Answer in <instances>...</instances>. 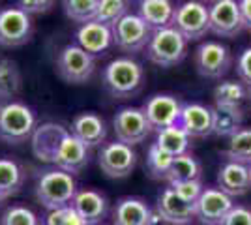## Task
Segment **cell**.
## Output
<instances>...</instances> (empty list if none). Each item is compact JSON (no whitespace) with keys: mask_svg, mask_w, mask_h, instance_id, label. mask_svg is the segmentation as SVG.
<instances>
[{"mask_svg":"<svg viewBox=\"0 0 251 225\" xmlns=\"http://www.w3.org/2000/svg\"><path fill=\"white\" fill-rule=\"evenodd\" d=\"M238 6H240L242 21H244L246 30H251V0H238Z\"/></svg>","mask_w":251,"mask_h":225,"instance_id":"41","label":"cell"},{"mask_svg":"<svg viewBox=\"0 0 251 225\" xmlns=\"http://www.w3.org/2000/svg\"><path fill=\"white\" fill-rule=\"evenodd\" d=\"M156 214L165 224L186 225L191 224V220L195 218V204L186 203L184 199L178 197L171 186H167L157 195Z\"/></svg>","mask_w":251,"mask_h":225,"instance_id":"16","label":"cell"},{"mask_svg":"<svg viewBox=\"0 0 251 225\" xmlns=\"http://www.w3.org/2000/svg\"><path fill=\"white\" fill-rule=\"evenodd\" d=\"M0 225H43L38 214L25 204H11L0 216Z\"/></svg>","mask_w":251,"mask_h":225,"instance_id":"33","label":"cell"},{"mask_svg":"<svg viewBox=\"0 0 251 225\" xmlns=\"http://www.w3.org/2000/svg\"><path fill=\"white\" fill-rule=\"evenodd\" d=\"M182 105L184 103L173 94H156V96L148 98L143 111L152 129L157 133L159 129L176 126L180 120V113H182Z\"/></svg>","mask_w":251,"mask_h":225,"instance_id":"14","label":"cell"},{"mask_svg":"<svg viewBox=\"0 0 251 225\" xmlns=\"http://www.w3.org/2000/svg\"><path fill=\"white\" fill-rule=\"evenodd\" d=\"M4 199H6V197H4L2 193H0V204H2V201H4Z\"/></svg>","mask_w":251,"mask_h":225,"instance_id":"43","label":"cell"},{"mask_svg":"<svg viewBox=\"0 0 251 225\" xmlns=\"http://www.w3.org/2000/svg\"><path fill=\"white\" fill-rule=\"evenodd\" d=\"M0 10H2V8H0Z\"/></svg>","mask_w":251,"mask_h":225,"instance_id":"46","label":"cell"},{"mask_svg":"<svg viewBox=\"0 0 251 225\" xmlns=\"http://www.w3.org/2000/svg\"><path fill=\"white\" fill-rule=\"evenodd\" d=\"M113 128H115L116 141L126 143L129 147L143 143L154 131L145 111L141 107L118 109L115 118H113Z\"/></svg>","mask_w":251,"mask_h":225,"instance_id":"11","label":"cell"},{"mask_svg":"<svg viewBox=\"0 0 251 225\" xmlns=\"http://www.w3.org/2000/svg\"><path fill=\"white\" fill-rule=\"evenodd\" d=\"M98 165L109 178H126L135 169L137 152L133 147L120 141L105 143L98 152Z\"/></svg>","mask_w":251,"mask_h":225,"instance_id":"10","label":"cell"},{"mask_svg":"<svg viewBox=\"0 0 251 225\" xmlns=\"http://www.w3.org/2000/svg\"><path fill=\"white\" fill-rule=\"evenodd\" d=\"M176 6L171 0H141L139 15L152 30H159L173 25Z\"/></svg>","mask_w":251,"mask_h":225,"instance_id":"25","label":"cell"},{"mask_svg":"<svg viewBox=\"0 0 251 225\" xmlns=\"http://www.w3.org/2000/svg\"><path fill=\"white\" fill-rule=\"evenodd\" d=\"M45 225H90L83 216L75 210L72 204L49 210V214L45 218Z\"/></svg>","mask_w":251,"mask_h":225,"instance_id":"36","label":"cell"},{"mask_svg":"<svg viewBox=\"0 0 251 225\" xmlns=\"http://www.w3.org/2000/svg\"><path fill=\"white\" fill-rule=\"evenodd\" d=\"M34 34L32 15L23 11L19 6H10L0 10V45L6 49H15L30 42Z\"/></svg>","mask_w":251,"mask_h":225,"instance_id":"9","label":"cell"},{"mask_svg":"<svg viewBox=\"0 0 251 225\" xmlns=\"http://www.w3.org/2000/svg\"><path fill=\"white\" fill-rule=\"evenodd\" d=\"M186 225H193V224H186Z\"/></svg>","mask_w":251,"mask_h":225,"instance_id":"45","label":"cell"},{"mask_svg":"<svg viewBox=\"0 0 251 225\" xmlns=\"http://www.w3.org/2000/svg\"><path fill=\"white\" fill-rule=\"evenodd\" d=\"M188 54V40L175 26H165L152 32L147 45V56L159 68H173L180 64Z\"/></svg>","mask_w":251,"mask_h":225,"instance_id":"3","label":"cell"},{"mask_svg":"<svg viewBox=\"0 0 251 225\" xmlns=\"http://www.w3.org/2000/svg\"><path fill=\"white\" fill-rule=\"evenodd\" d=\"M157 222L156 210L139 197H122L113 210L115 225H156Z\"/></svg>","mask_w":251,"mask_h":225,"instance_id":"17","label":"cell"},{"mask_svg":"<svg viewBox=\"0 0 251 225\" xmlns=\"http://www.w3.org/2000/svg\"><path fill=\"white\" fill-rule=\"evenodd\" d=\"M145 81L143 66L131 56H118L103 68L105 88L118 100L137 94Z\"/></svg>","mask_w":251,"mask_h":225,"instance_id":"1","label":"cell"},{"mask_svg":"<svg viewBox=\"0 0 251 225\" xmlns=\"http://www.w3.org/2000/svg\"><path fill=\"white\" fill-rule=\"evenodd\" d=\"M56 72L60 79L70 85H84L96 72V58L77 43H70L62 47L56 56Z\"/></svg>","mask_w":251,"mask_h":225,"instance_id":"5","label":"cell"},{"mask_svg":"<svg viewBox=\"0 0 251 225\" xmlns=\"http://www.w3.org/2000/svg\"><path fill=\"white\" fill-rule=\"evenodd\" d=\"M248 101H250V105H251V85L248 86Z\"/></svg>","mask_w":251,"mask_h":225,"instance_id":"42","label":"cell"},{"mask_svg":"<svg viewBox=\"0 0 251 225\" xmlns=\"http://www.w3.org/2000/svg\"><path fill=\"white\" fill-rule=\"evenodd\" d=\"M68 133H70V129L56 122H43L40 126H36L30 137L34 158H38L43 163H52L56 150Z\"/></svg>","mask_w":251,"mask_h":225,"instance_id":"15","label":"cell"},{"mask_svg":"<svg viewBox=\"0 0 251 225\" xmlns=\"http://www.w3.org/2000/svg\"><path fill=\"white\" fill-rule=\"evenodd\" d=\"M248 100V86L236 81H223L214 90V105H240Z\"/></svg>","mask_w":251,"mask_h":225,"instance_id":"30","label":"cell"},{"mask_svg":"<svg viewBox=\"0 0 251 225\" xmlns=\"http://www.w3.org/2000/svg\"><path fill=\"white\" fill-rule=\"evenodd\" d=\"M25 182V173L17 161L10 158H0V193L8 199L21 192Z\"/></svg>","mask_w":251,"mask_h":225,"instance_id":"26","label":"cell"},{"mask_svg":"<svg viewBox=\"0 0 251 225\" xmlns=\"http://www.w3.org/2000/svg\"><path fill=\"white\" fill-rule=\"evenodd\" d=\"M188 42H197L210 32V10L201 0H188L176 6L173 25Z\"/></svg>","mask_w":251,"mask_h":225,"instance_id":"7","label":"cell"},{"mask_svg":"<svg viewBox=\"0 0 251 225\" xmlns=\"http://www.w3.org/2000/svg\"><path fill=\"white\" fill-rule=\"evenodd\" d=\"M111 30H113V43L127 56L145 51L154 32L141 19L139 13H126L122 19H118L111 26Z\"/></svg>","mask_w":251,"mask_h":225,"instance_id":"6","label":"cell"},{"mask_svg":"<svg viewBox=\"0 0 251 225\" xmlns=\"http://www.w3.org/2000/svg\"><path fill=\"white\" fill-rule=\"evenodd\" d=\"M72 135H75L79 141H83L88 149L101 147L107 139V126L105 120L100 115H96L92 111H84L79 113L72 122Z\"/></svg>","mask_w":251,"mask_h":225,"instance_id":"20","label":"cell"},{"mask_svg":"<svg viewBox=\"0 0 251 225\" xmlns=\"http://www.w3.org/2000/svg\"><path fill=\"white\" fill-rule=\"evenodd\" d=\"M77 45L83 47L84 51L92 56L103 54L111 45H113V30L111 26L101 25L98 21H90L86 25H81L79 30L75 32Z\"/></svg>","mask_w":251,"mask_h":225,"instance_id":"22","label":"cell"},{"mask_svg":"<svg viewBox=\"0 0 251 225\" xmlns=\"http://www.w3.org/2000/svg\"><path fill=\"white\" fill-rule=\"evenodd\" d=\"M36 129V115L23 101H8L0 107V139L10 145H21Z\"/></svg>","mask_w":251,"mask_h":225,"instance_id":"4","label":"cell"},{"mask_svg":"<svg viewBox=\"0 0 251 225\" xmlns=\"http://www.w3.org/2000/svg\"><path fill=\"white\" fill-rule=\"evenodd\" d=\"M156 145L161 150L169 152L171 156H180V154H186L191 145V137L180 126H171V128L159 129L157 131V139Z\"/></svg>","mask_w":251,"mask_h":225,"instance_id":"27","label":"cell"},{"mask_svg":"<svg viewBox=\"0 0 251 225\" xmlns=\"http://www.w3.org/2000/svg\"><path fill=\"white\" fill-rule=\"evenodd\" d=\"M21 86V75L11 60H0V96H13Z\"/></svg>","mask_w":251,"mask_h":225,"instance_id":"35","label":"cell"},{"mask_svg":"<svg viewBox=\"0 0 251 225\" xmlns=\"http://www.w3.org/2000/svg\"><path fill=\"white\" fill-rule=\"evenodd\" d=\"M173 160H175V156H171L169 152L161 150L156 143L150 145L148 154H147V167H148L150 176H152V178H159V180H161V178L165 180L169 175V169H171V165H173Z\"/></svg>","mask_w":251,"mask_h":225,"instance_id":"32","label":"cell"},{"mask_svg":"<svg viewBox=\"0 0 251 225\" xmlns=\"http://www.w3.org/2000/svg\"><path fill=\"white\" fill-rule=\"evenodd\" d=\"M232 206V197L220 188H204L195 203V218L202 225H221Z\"/></svg>","mask_w":251,"mask_h":225,"instance_id":"13","label":"cell"},{"mask_svg":"<svg viewBox=\"0 0 251 225\" xmlns=\"http://www.w3.org/2000/svg\"><path fill=\"white\" fill-rule=\"evenodd\" d=\"M236 75L246 86L251 85V47L244 49L236 60Z\"/></svg>","mask_w":251,"mask_h":225,"instance_id":"39","label":"cell"},{"mask_svg":"<svg viewBox=\"0 0 251 225\" xmlns=\"http://www.w3.org/2000/svg\"><path fill=\"white\" fill-rule=\"evenodd\" d=\"M72 206L90 225H100L107 216L109 203H107L105 195H101L100 192L84 188V190H77L74 201H72Z\"/></svg>","mask_w":251,"mask_h":225,"instance_id":"23","label":"cell"},{"mask_svg":"<svg viewBox=\"0 0 251 225\" xmlns=\"http://www.w3.org/2000/svg\"><path fill=\"white\" fill-rule=\"evenodd\" d=\"M223 156L227 161H240L251 165V128H242L232 137H229Z\"/></svg>","mask_w":251,"mask_h":225,"instance_id":"29","label":"cell"},{"mask_svg":"<svg viewBox=\"0 0 251 225\" xmlns=\"http://www.w3.org/2000/svg\"><path fill=\"white\" fill-rule=\"evenodd\" d=\"M210 10V32L220 38H236L246 30L238 0H218Z\"/></svg>","mask_w":251,"mask_h":225,"instance_id":"12","label":"cell"},{"mask_svg":"<svg viewBox=\"0 0 251 225\" xmlns=\"http://www.w3.org/2000/svg\"><path fill=\"white\" fill-rule=\"evenodd\" d=\"M197 74L204 79H221L232 66V54L225 43L218 40H206L199 43L193 54Z\"/></svg>","mask_w":251,"mask_h":225,"instance_id":"8","label":"cell"},{"mask_svg":"<svg viewBox=\"0 0 251 225\" xmlns=\"http://www.w3.org/2000/svg\"><path fill=\"white\" fill-rule=\"evenodd\" d=\"M75 193H77V184L74 175L62 169L43 171L36 184V199L47 210H56L72 204Z\"/></svg>","mask_w":251,"mask_h":225,"instance_id":"2","label":"cell"},{"mask_svg":"<svg viewBox=\"0 0 251 225\" xmlns=\"http://www.w3.org/2000/svg\"><path fill=\"white\" fill-rule=\"evenodd\" d=\"M221 225H251V208L234 204Z\"/></svg>","mask_w":251,"mask_h":225,"instance_id":"40","label":"cell"},{"mask_svg":"<svg viewBox=\"0 0 251 225\" xmlns=\"http://www.w3.org/2000/svg\"><path fill=\"white\" fill-rule=\"evenodd\" d=\"M201 2H212V4H214V2H218V0H201Z\"/></svg>","mask_w":251,"mask_h":225,"instance_id":"44","label":"cell"},{"mask_svg":"<svg viewBox=\"0 0 251 225\" xmlns=\"http://www.w3.org/2000/svg\"><path fill=\"white\" fill-rule=\"evenodd\" d=\"M127 13V2L126 0H100L94 21L113 26L118 19H122Z\"/></svg>","mask_w":251,"mask_h":225,"instance_id":"34","label":"cell"},{"mask_svg":"<svg viewBox=\"0 0 251 225\" xmlns=\"http://www.w3.org/2000/svg\"><path fill=\"white\" fill-rule=\"evenodd\" d=\"M202 175V167L197 158H193L189 152L180 154L173 160V165L169 169L167 180L169 184L173 182H182V180H201Z\"/></svg>","mask_w":251,"mask_h":225,"instance_id":"28","label":"cell"},{"mask_svg":"<svg viewBox=\"0 0 251 225\" xmlns=\"http://www.w3.org/2000/svg\"><path fill=\"white\" fill-rule=\"evenodd\" d=\"M218 188L229 197L246 195L251 190V165L240 161H225L218 171Z\"/></svg>","mask_w":251,"mask_h":225,"instance_id":"19","label":"cell"},{"mask_svg":"<svg viewBox=\"0 0 251 225\" xmlns=\"http://www.w3.org/2000/svg\"><path fill=\"white\" fill-rule=\"evenodd\" d=\"M98 2L100 0H62L64 13L68 19L79 25L94 21L96 11H98Z\"/></svg>","mask_w":251,"mask_h":225,"instance_id":"31","label":"cell"},{"mask_svg":"<svg viewBox=\"0 0 251 225\" xmlns=\"http://www.w3.org/2000/svg\"><path fill=\"white\" fill-rule=\"evenodd\" d=\"M244 128V109L240 105H214L212 107V135L232 137Z\"/></svg>","mask_w":251,"mask_h":225,"instance_id":"24","label":"cell"},{"mask_svg":"<svg viewBox=\"0 0 251 225\" xmlns=\"http://www.w3.org/2000/svg\"><path fill=\"white\" fill-rule=\"evenodd\" d=\"M88 161H90V149L83 141H79L75 135H72V131H70L60 143L52 163L56 165V169L75 175V173L83 171L88 165Z\"/></svg>","mask_w":251,"mask_h":225,"instance_id":"18","label":"cell"},{"mask_svg":"<svg viewBox=\"0 0 251 225\" xmlns=\"http://www.w3.org/2000/svg\"><path fill=\"white\" fill-rule=\"evenodd\" d=\"M169 186L175 190V193L180 199H184L186 203L191 204L197 203V199H199L202 190H204L201 180H182V182H173L169 184Z\"/></svg>","mask_w":251,"mask_h":225,"instance_id":"37","label":"cell"},{"mask_svg":"<svg viewBox=\"0 0 251 225\" xmlns=\"http://www.w3.org/2000/svg\"><path fill=\"white\" fill-rule=\"evenodd\" d=\"M56 0H17V6L28 15H42L52 10Z\"/></svg>","mask_w":251,"mask_h":225,"instance_id":"38","label":"cell"},{"mask_svg":"<svg viewBox=\"0 0 251 225\" xmlns=\"http://www.w3.org/2000/svg\"><path fill=\"white\" fill-rule=\"evenodd\" d=\"M178 126L188 133L191 139L212 135V107L197 101L184 103Z\"/></svg>","mask_w":251,"mask_h":225,"instance_id":"21","label":"cell"}]
</instances>
